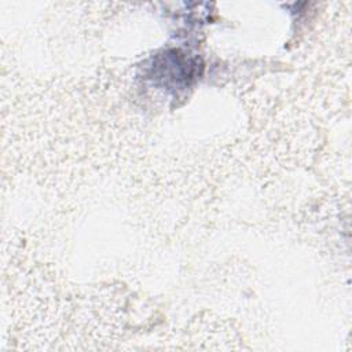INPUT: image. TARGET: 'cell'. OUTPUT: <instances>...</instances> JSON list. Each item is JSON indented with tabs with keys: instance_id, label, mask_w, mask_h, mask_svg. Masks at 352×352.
I'll use <instances>...</instances> for the list:
<instances>
[{
	"instance_id": "obj_1",
	"label": "cell",
	"mask_w": 352,
	"mask_h": 352,
	"mask_svg": "<svg viewBox=\"0 0 352 352\" xmlns=\"http://www.w3.org/2000/svg\"><path fill=\"white\" fill-rule=\"evenodd\" d=\"M197 73V62L187 58L186 54L172 50L160 55L153 63L151 77L161 80L165 87L183 89L188 85Z\"/></svg>"
}]
</instances>
